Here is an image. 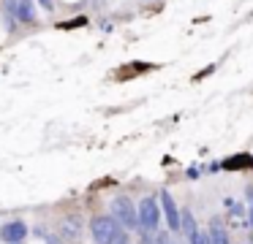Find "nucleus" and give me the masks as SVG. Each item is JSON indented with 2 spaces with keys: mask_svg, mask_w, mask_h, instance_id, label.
Listing matches in <instances>:
<instances>
[{
  "mask_svg": "<svg viewBox=\"0 0 253 244\" xmlns=\"http://www.w3.org/2000/svg\"><path fill=\"white\" fill-rule=\"evenodd\" d=\"M3 11H6V25L14 27L17 22L33 25L36 22V5L33 0H3Z\"/></svg>",
  "mask_w": 253,
  "mask_h": 244,
  "instance_id": "f257e3e1",
  "label": "nucleus"
},
{
  "mask_svg": "<svg viewBox=\"0 0 253 244\" xmlns=\"http://www.w3.org/2000/svg\"><path fill=\"white\" fill-rule=\"evenodd\" d=\"M120 222L115 217H95L93 225H90V233H93V242L95 244H112L115 236L120 233Z\"/></svg>",
  "mask_w": 253,
  "mask_h": 244,
  "instance_id": "f03ea898",
  "label": "nucleus"
},
{
  "mask_svg": "<svg viewBox=\"0 0 253 244\" xmlns=\"http://www.w3.org/2000/svg\"><path fill=\"white\" fill-rule=\"evenodd\" d=\"M112 214H115V220L120 222L123 228H136L139 220H136V206L131 204V198H126V195H120V198L112 201Z\"/></svg>",
  "mask_w": 253,
  "mask_h": 244,
  "instance_id": "7ed1b4c3",
  "label": "nucleus"
},
{
  "mask_svg": "<svg viewBox=\"0 0 253 244\" xmlns=\"http://www.w3.org/2000/svg\"><path fill=\"white\" fill-rule=\"evenodd\" d=\"M136 220L144 231H155L158 228V220H161V209L155 204V198H144L136 209Z\"/></svg>",
  "mask_w": 253,
  "mask_h": 244,
  "instance_id": "20e7f679",
  "label": "nucleus"
},
{
  "mask_svg": "<svg viewBox=\"0 0 253 244\" xmlns=\"http://www.w3.org/2000/svg\"><path fill=\"white\" fill-rule=\"evenodd\" d=\"M25 236H28V225H25L22 220H14V222H8V225L0 228V239H3L6 244H19Z\"/></svg>",
  "mask_w": 253,
  "mask_h": 244,
  "instance_id": "39448f33",
  "label": "nucleus"
},
{
  "mask_svg": "<svg viewBox=\"0 0 253 244\" xmlns=\"http://www.w3.org/2000/svg\"><path fill=\"white\" fill-rule=\"evenodd\" d=\"M161 204H164V214H166V222H169L171 231H180V209H177L174 198H171L169 193H161Z\"/></svg>",
  "mask_w": 253,
  "mask_h": 244,
  "instance_id": "423d86ee",
  "label": "nucleus"
},
{
  "mask_svg": "<svg viewBox=\"0 0 253 244\" xmlns=\"http://www.w3.org/2000/svg\"><path fill=\"white\" fill-rule=\"evenodd\" d=\"M220 168H226V171H245V168H253V155H234L229 157V160L220 163Z\"/></svg>",
  "mask_w": 253,
  "mask_h": 244,
  "instance_id": "0eeeda50",
  "label": "nucleus"
},
{
  "mask_svg": "<svg viewBox=\"0 0 253 244\" xmlns=\"http://www.w3.org/2000/svg\"><path fill=\"white\" fill-rule=\"evenodd\" d=\"M207 242H210V244H229V233H226L220 225H215V222H212V228H210V236H207Z\"/></svg>",
  "mask_w": 253,
  "mask_h": 244,
  "instance_id": "6e6552de",
  "label": "nucleus"
},
{
  "mask_svg": "<svg viewBox=\"0 0 253 244\" xmlns=\"http://www.w3.org/2000/svg\"><path fill=\"white\" fill-rule=\"evenodd\" d=\"M245 198H248V217H251V225H253V187H248Z\"/></svg>",
  "mask_w": 253,
  "mask_h": 244,
  "instance_id": "1a4fd4ad",
  "label": "nucleus"
},
{
  "mask_svg": "<svg viewBox=\"0 0 253 244\" xmlns=\"http://www.w3.org/2000/svg\"><path fill=\"white\" fill-rule=\"evenodd\" d=\"M84 22H87V19H84V16H82V19H77V22H63L60 27H82Z\"/></svg>",
  "mask_w": 253,
  "mask_h": 244,
  "instance_id": "9d476101",
  "label": "nucleus"
},
{
  "mask_svg": "<svg viewBox=\"0 0 253 244\" xmlns=\"http://www.w3.org/2000/svg\"><path fill=\"white\" fill-rule=\"evenodd\" d=\"M39 3H41V5H44V8H46V11H52V0H39Z\"/></svg>",
  "mask_w": 253,
  "mask_h": 244,
  "instance_id": "9b49d317",
  "label": "nucleus"
}]
</instances>
